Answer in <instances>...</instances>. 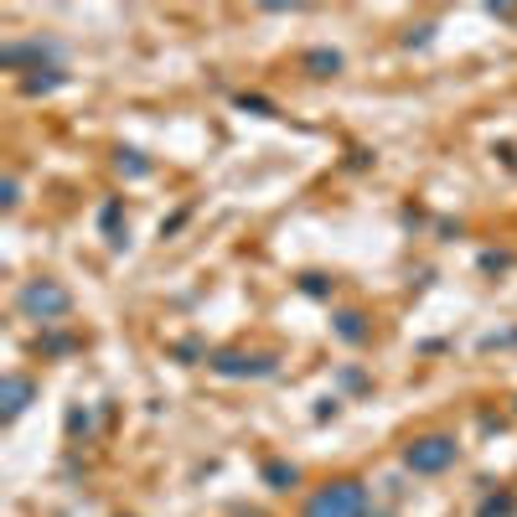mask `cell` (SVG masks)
Wrapping results in <instances>:
<instances>
[{"label": "cell", "mask_w": 517, "mask_h": 517, "mask_svg": "<svg viewBox=\"0 0 517 517\" xmlns=\"http://www.w3.org/2000/svg\"><path fill=\"white\" fill-rule=\"evenodd\" d=\"M368 507H373L368 486L352 481V476H337V481L316 486V492L306 497V512L300 517H368Z\"/></svg>", "instance_id": "1"}, {"label": "cell", "mask_w": 517, "mask_h": 517, "mask_svg": "<svg viewBox=\"0 0 517 517\" xmlns=\"http://www.w3.org/2000/svg\"><path fill=\"white\" fill-rule=\"evenodd\" d=\"M16 311H21L26 321L52 326V321H63V316L73 311V295L57 285V280H26V285L16 290Z\"/></svg>", "instance_id": "2"}, {"label": "cell", "mask_w": 517, "mask_h": 517, "mask_svg": "<svg viewBox=\"0 0 517 517\" xmlns=\"http://www.w3.org/2000/svg\"><path fill=\"white\" fill-rule=\"evenodd\" d=\"M455 461H461V445H455V435H414L409 445H404V466L414 471V476H440V471H450Z\"/></svg>", "instance_id": "3"}, {"label": "cell", "mask_w": 517, "mask_h": 517, "mask_svg": "<svg viewBox=\"0 0 517 517\" xmlns=\"http://www.w3.org/2000/svg\"><path fill=\"white\" fill-rule=\"evenodd\" d=\"M207 368L218 378H269L275 373V352H218L207 357Z\"/></svg>", "instance_id": "4"}, {"label": "cell", "mask_w": 517, "mask_h": 517, "mask_svg": "<svg viewBox=\"0 0 517 517\" xmlns=\"http://www.w3.org/2000/svg\"><path fill=\"white\" fill-rule=\"evenodd\" d=\"M32 393H37V383H32V378H21V373H11V378H6V424H11V419H21V409L32 404Z\"/></svg>", "instance_id": "5"}, {"label": "cell", "mask_w": 517, "mask_h": 517, "mask_svg": "<svg viewBox=\"0 0 517 517\" xmlns=\"http://www.w3.org/2000/svg\"><path fill=\"white\" fill-rule=\"evenodd\" d=\"M26 57H57V42H11L6 52H0V63H6V68H21Z\"/></svg>", "instance_id": "6"}, {"label": "cell", "mask_w": 517, "mask_h": 517, "mask_svg": "<svg viewBox=\"0 0 517 517\" xmlns=\"http://www.w3.org/2000/svg\"><path fill=\"white\" fill-rule=\"evenodd\" d=\"M63 68H52L47 78H21V94H52V88H63Z\"/></svg>", "instance_id": "7"}, {"label": "cell", "mask_w": 517, "mask_h": 517, "mask_svg": "<svg viewBox=\"0 0 517 517\" xmlns=\"http://www.w3.org/2000/svg\"><path fill=\"white\" fill-rule=\"evenodd\" d=\"M264 481L275 486V492H290V486H295V466H285V461H269V466H264Z\"/></svg>", "instance_id": "8"}, {"label": "cell", "mask_w": 517, "mask_h": 517, "mask_svg": "<svg viewBox=\"0 0 517 517\" xmlns=\"http://www.w3.org/2000/svg\"><path fill=\"white\" fill-rule=\"evenodd\" d=\"M337 331H342V342H362V337H368V326H362L357 311H342V316H337Z\"/></svg>", "instance_id": "9"}, {"label": "cell", "mask_w": 517, "mask_h": 517, "mask_svg": "<svg viewBox=\"0 0 517 517\" xmlns=\"http://www.w3.org/2000/svg\"><path fill=\"white\" fill-rule=\"evenodd\" d=\"M306 68H311L316 78H331V73L342 68V57H337V52H311V57H306Z\"/></svg>", "instance_id": "10"}, {"label": "cell", "mask_w": 517, "mask_h": 517, "mask_svg": "<svg viewBox=\"0 0 517 517\" xmlns=\"http://www.w3.org/2000/svg\"><path fill=\"white\" fill-rule=\"evenodd\" d=\"M512 507H517V497H492L481 507V517H512Z\"/></svg>", "instance_id": "11"}]
</instances>
